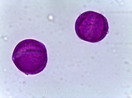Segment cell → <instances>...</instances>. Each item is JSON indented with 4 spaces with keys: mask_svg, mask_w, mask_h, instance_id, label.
Here are the masks:
<instances>
[{
    "mask_svg": "<svg viewBox=\"0 0 132 98\" xmlns=\"http://www.w3.org/2000/svg\"><path fill=\"white\" fill-rule=\"evenodd\" d=\"M13 62L18 70L27 75H34L43 71L48 63L45 45L34 39L19 42L12 53Z\"/></svg>",
    "mask_w": 132,
    "mask_h": 98,
    "instance_id": "1",
    "label": "cell"
},
{
    "mask_svg": "<svg viewBox=\"0 0 132 98\" xmlns=\"http://www.w3.org/2000/svg\"><path fill=\"white\" fill-rule=\"evenodd\" d=\"M77 35L86 42L96 43L105 38L109 32L107 18L98 12L89 11L80 14L76 20Z\"/></svg>",
    "mask_w": 132,
    "mask_h": 98,
    "instance_id": "2",
    "label": "cell"
}]
</instances>
